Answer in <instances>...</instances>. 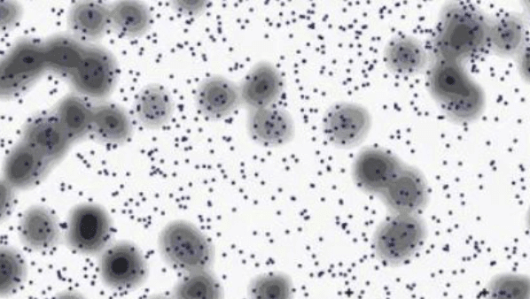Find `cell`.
I'll return each instance as SVG.
<instances>
[{"label":"cell","mask_w":530,"mask_h":299,"mask_svg":"<svg viewBox=\"0 0 530 299\" xmlns=\"http://www.w3.org/2000/svg\"><path fill=\"white\" fill-rule=\"evenodd\" d=\"M490 18L465 2L446 4L430 42L433 59L465 63L488 51Z\"/></svg>","instance_id":"cell-1"},{"label":"cell","mask_w":530,"mask_h":299,"mask_svg":"<svg viewBox=\"0 0 530 299\" xmlns=\"http://www.w3.org/2000/svg\"><path fill=\"white\" fill-rule=\"evenodd\" d=\"M426 73L428 90L449 120L470 123L482 114L485 93L462 63L433 59Z\"/></svg>","instance_id":"cell-2"},{"label":"cell","mask_w":530,"mask_h":299,"mask_svg":"<svg viewBox=\"0 0 530 299\" xmlns=\"http://www.w3.org/2000/svg\"><path fill=\"white\" fill-rule=\"evenodd\" d=\"M157 247L162 260L181 274L212 269L215 247L211 238L196 224L176 218L160 230Z\"/></svg>","instance_id":"cell-3"},{"label":"cell","mask_w":530,"mask_h":299,"mask_svg":"<svg viewBox=\"0 0 530 299\" xmlns=\"http://www.w3.org/2000/svg\"><path fill=\"white\" fill-rule=\"evenodd\" d=\"M426 237L427 226L420 214L390 213L372 234V250L380 262L399 266L420 250Z\"/></svg>","instance_id":"cell-4"},{"label":"cell","mask_w":530,"mask_h":299,"mask_svg":"<svg viewBox=\"0 0 530 299\" xmlns=\"http://www.w3.org/2000/svg\"><path fill=\"white\" fill-rule=\"evenodd\" d=\"M63 230V242L68 249L82 256L98 257L112 242L113 224L104 206L85 202L69 210Z\"/></svg>","instance_id":"cell-5"},{"label":"cell","mask_w":530,"mask_h":299,"mask_svg":"<svg viewBox=\"0 0 530 299\" xmlns=\"http://www.w3.org/2000/svg\"><path fill=\"white\" fill-rule=\"evenodd\" d=\"M97 273L109 288L129 291L139 288L149 274L141 249L127 240L112 242L98 256Z\"/></svg>","instance_id":"cell-6"},{"label":"cell","mask_w":530,"mask_h":299,"mask_svg":"<svg viewBox=\"0 0 530 299\" xmlns=\"http://www.w3.org/2000/svg\"><path fill=\"white\" fill-rule=\"evenodd\" d=\"M48 70L43 42L22 38L13 44L1 61V96L4 98L20 94Z\"/></svg>","instance_id":"cell-7"},{"label":"cell","mask_w":530,"mask_h":299,"mask_svg":"<svg viewBox=\"0 0 530 299\" xmlns=\"http://www.w3.org/2000/svg\"><path fill=\"white\" fill-rule=\"evenodd\" d=\"M371 127V116L363 105L347 101L331 104L323 112L321 130L333 147L349 150L360 145Z\"/></svg>","instance_id":"cell-8"},{"label":"cell","mask_w":530,"mask_h":299,"mask_svg":"<svg viewBox=\"0 0 530 299\" xmlns=\"http://www.w3.org/2000/svg\"><path fill=\"white\" fill-rule=\"evenodd\" d=\"M117 63L106 49L88 43L77 68L69 77L76 92L85 97L102 99L114 88Z\"/></svg>","instance_id":"cell-9"},{"label":"cell","mask_w":530,"mask_h":299,"mask_svg":"<svg viewBox=\"0 0 530 299\" xmlns=\"http://www.w3.org/2000/svg\"><path fill=\"white\" fill-rule=\"evenodd\" d=\"M404 163L393 152L377 146L362 148L351 165V177L363 193L379 196Z\"/></svg>","instance_id":"cell-10"},{"label":"cell","mask_w":530,"mask_h":299,"mask_svg":"<svg viewBox=\"0 0 530 299\" xmlns=\"http://www.w3.org/2000/svg\"><path fill=\"white\" fill-rule=\"evenodd\" d=\"M246 131L259 146L280 148L293 141L296 126L290 111L277 104L246 111Z\"/></svg>","instance_id":"cell-11"},{"label":"cell","mask_w":530,"mask_h":299,"mask_svg":"<svg viewBox=\"0 0 530 299\" xmlns=\"http://www.w3.org/2000/svg\"><path fill=\"white\" fill-rule=\"evenodd\" d=\"M242 107L246 111L277 104L285 80L282 72L265 59L255 62L238 83Z\"/></svg>","instance_id":"cell-12"},{"label":"cell","mask_w":530,"mask_h":299,"mask_svg":"<svg viewBox=\"0 0 530 299\" xmlns=\"http://www.w3.org/2000/svg\"><path fill=\"white\" fill-rule=\"evenodd\" d=\"M194 104L206 119H225L242 107L238 83L222 74L208 75L197 85Z\"/></svg>","instance_id":"cell-13"},{"label":"cell","mask_w":530,"mask_h":299,"mask_svg":"<svg viewBox=\"0 0 530 299\" xmlns=\"http://www.w3.org/2000/svg\"><path fill=\"white\" fill-rule=\"evenodd\" d=\"M379 197L390 213L420 214L428 203V184L418 168L404 164Z\"/></svg>","instance_id":"cell-14"},{"label":"cell","mask_w":530,"mask_h":299,"mask_svg":"<svg viewBox=\"0 0 530 299\" xmlns=\"http://www.w3.org/2000/svg\"><path fill=\"white\" fill-rule=\"evenodd\" d=\"M54 165L19 140L7 152L2 167V180L15 191L39 185Z\"/></svg>","instance_id":"cell-15"},{"label":"cell","mask_w":530,"mask_h":299,"mask_svg":"<svg viewBox=\"0 0 530 299\" xmlns=\"http://www.w3.org/2000/svg\"><path fill=\"white\" fill-rule=\"evenodd\" d=\"M19 140L54 166L64 159L74 144L53 112L37 114L29 119L23 126Z\"/></svg>","instance_id":"cell-16"},{"label":"cell","mask_w":530,"mask_h":299,"mask_svg":"<svg viewBox=\"0 0 530 299\" xmlns=\"http://www.w3.org/2000/svg\"><path fill=\"white\" fill-rule=\"evenodd\" d=\"M17 231L21 244L37 252L51 250L64 240L58 217L43 204H32L21 212Z\"/></svg>","instance_id":"cell-17"},{"label":"cell","mask_w":530,"mask_h":299,"mask_svg":"<svg viewBox=\"0 0 530 299\" xmlns=\"http://www.w3.org/2000/svg\"><path fill=\"white\" fill-rule=\"evenodd\" d=\"M383 58L386 68L396 74L415 76L427 70L428 49L415 36L399 34L385 46Z\"/></svg>","instance_id":"cell-18"},{"label":"cell","mask_w":530,"mask_h":299,"mask_svg":"<svg viewBox=\"0 0 530 299\" xmlns=\"http://www.w3.org/2000/svg\"><path fill=\"white\" fill-rule=\"evenodd\" d=\"M175 112V101L169 90L159 84L150 83L137 93L133 114L143 127L158 130L168 125Z\"/></svg>","instance_id":"cell-19"},{"label":"cell","mask_w":530,"mask_h":299,"mask_svg":"<svg viewBox=\"0 0 530 299\" xmlns=\"http://www.w3.org/2000/svg\"><path fill=\"white\" fill-rule=\"evenodd\" d=\"M133 125L129 113L117 104L100 102L93 105L92 136L100 143L122 145L129 141Z\"/></svg>","instance_id":"cell-20"},{"label":"cell","mask_w":530,"mask_h":299,"mask_svg":"<svg viewBox=\"0 0 530 299\" xmlns=\"http://www.w3.org/2000/svg\"><path fill=\"white\" fill-rule=\"evenodd\" d=\"M526 29L522 16L506 12L490 19L488 51L500 58L518 57L526 47Z\"/></svg>","instance_id":"cell-21"},{"label":"cell","mask_w":530,"mask_h":299,"mask_svg":"<svg viewBox=\"0 0 530 299\" xmlns=\"http://www.w3.org/2000/svg\"><path fill=\"white\" fill-rule=\"evenodd\" d=\"M72 35L89 43L100 40L111 28L109 6L98 2L75 3L67 14Z\"/></svg>","instance_id":"cell-22"},{"label":"cell","mask_w":530,"mask_h":299,"mask_svg":"<svg viewBox=\"0 0 530 299\" xmlns=\"http://www.w3.org/2000/svg\"><path fill=\"white\" fill-rule=\"evenodd\" d=\"M74 143L90 135L93 105L78 94L65 96L52 111Z\"/></svg>","instance_id":"cell-23"},{"label":"cell","mask_w":530,"mask_h":299,"mask_svg":"<svg viewBox=\"0 0 530 299\" xmlns=\"http://www.w3.org/2000/svg\"><path fill=\"white\" fill-rule=\"evenodd\" d=\"M111 28L122 37L144 35L152 26V12L140 1H118L109 5Z\"/></svg>","instance_id":"cell-24"},{"label":"cell","mask_w":530,"mask_h":299,"mask_svg":"<svg viewBox=\"0 0 530 299\" xmlns=\"http://www.w3.org/2000/svg\"><path fill=\"white\" fill-rule=\"evenodd\" d=\"M87 44L72 34L50 37L43 42L48 69L69 78L80 64Z\"/></svg>","instance_id":"cell-25"},{"label":"cell","mask_w":530,"mask_h":299,"mask_svg":"<svg viewBox=\"0 0 530 299\" xmlns=\"http://www.w3.org/2000/svg\"><path fill=\"white\" fill-rule=\"evenodd\" d=\"M170 295L173 299H224L223 286L212 269L182 274Z\"/></svg>","instance_id":"cell-26"},{"label":"cell","mask_w":530,"mask_h":299,"mask_svg":"<svg viewBox=\"0 0 530 299\" xmlns=\"http://www.w3.org/2000/svg\"><path fill=\"white\" fill-rule=\"evenodd\" d=\"M291 276L281 271H270L253 276L246 287L247 299H294Z\"/></svg>","instance_id":"cell-27"},{"label":"cell","mask_w":530,"mask_h":299,"mask_svg":"<svg viewBox=\"0 0 530 299\" xmlns=\"http://www.w3.org/2000/svg\"><path fill=\"white\" fill-rule=\"evenodd\" d=\"M27 266L21 253L11 245L0 249V293L2 297L14 294L25 282Z\"/></svg>","instance_id":"cell-28"},{"label":"cell","mask_w":530,"mask_h":299,"mask_svg":"<svg viewBox=\"0 0 530 299\" xmlns=\"http://www.w3.org/2000/svg\"><path fill=\"white\" fill-rule=\"evenodd\" d=\"M530 282L526 274L503 272L488 282L485 299H529Z\"/></svg>","instance_id":"cell-29"},{"label":"cell","mask_w":530,"mask_h":299,"mask_svg":"<svg viewBox=\"0 0 530 299\" xmlns=\"http://www.w3.org/2000/svg\"><path fill=\"white\" fill-rule=\"evenodd\" d=\"M22 9L18 3L4 1L1 3V28L11 29L21 16Z\"/></svg>","instance_id":"cell-30"},{"label":"cell","mask_w":530,"mask_h":299,"mask_svg":"<svg viewBox=\"0 0 530 299\" xmlns=\"http://www.w3.org/2000/svg\"><path fill=\"white\" fill-rule=\"evenodd\" d=\"M171 6L178 14L184 17H199L207 8V1H172Z\"/></svg>","instance_id":"cell-31"},{"label":"cell","mask_w":530,"mask_h":299,"mask_svg":"<svg viewBox=\"0 0 530 299\" xmlns=\"http://www.w3.org/2000/svg\"><path fill=\"white\" fill-rule=\"evenodd\" d=\"M15 190L1 180V219L4 220L11 214L14 206Z\"/></svg>","instance_id":"cell-32"},{"label":"cell","mask_w":530,"mask_h":299,"mask_svg":"<svg viewBox=\"0 0 530 299\" xmlns=\"http://www.w3.org/2000/svg\"><path fill=\"white\" fill-rule=\"evenodd\" d=\"M53 299H86L81 293L74 290H66L58 294Z\"/></svg>","instance_id":"cell-33"},{"label":"cell","mask_w":530,"mask_h":299,"mask_svg":"<svg viewBox=\"0 0 530 299\" xmlns=\"http://www.w3.org/2000/svg\"><path fill=\"white\" fill-rule=\"evenodd\" d=\"M144 299H173L172 296L169 295H165V294H153L147 297H145Z\"/></svg>","instance_id":"cell-34"}]
</instances>
